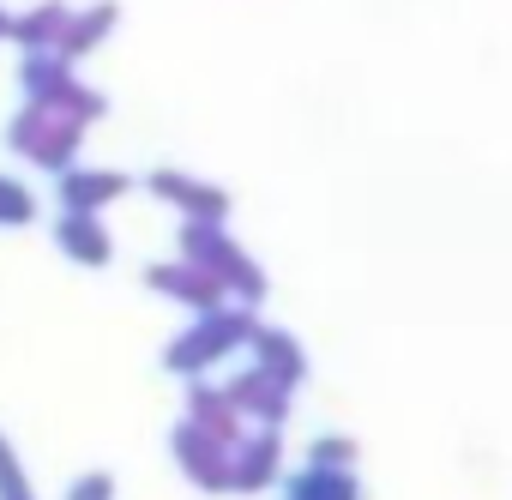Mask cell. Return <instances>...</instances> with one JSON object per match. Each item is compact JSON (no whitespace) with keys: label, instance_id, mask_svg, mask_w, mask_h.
I'll return each mask as SVG.
<instances>
[{"label":"cell","instance_id":"8992f818","mask_svg":"<svg viewBox=\"0 0 512 500\" xmlns=\"http://www.w3.org/2000/svg\"><path fill=\"white\" fill-rule=\"evenodd\" d=\"M169 452H175V464H181V476H187L193 488H205V494H229V446H217L211 434H199L187 416L175 422Z\"/></svg>","mask_w":512,"mask_h":500},{"label":"cell","instance_id":"5bb4252c","mask_svg":"<svg viewBox=\"0 0 512 500\" xmlns=\"http://www.w3.org/2000/svg\"><path fill=\"white\" fill-rule=\"evenodd\" d=\"M67 25H73V7H61V0H37L31 13L13 19V43L25 55H55L61 37H67Z\"/></svg>","mask_w":512,"mask_h":500},{"label":"cell","instance_id":"e0dca14e","mask_svg":"<svg viewBox=\"0 0 512 500\" xmlns=\"http://www.w3.org/2000/svg\"><path fill=\"white\" fill-rule=\"evenodd\" d=\"M37 223V193L19 175H0V229H25Z\"/></svg>","mask_w":512,"mask_h":500},{"label":"cell","instance_id":"6da1fadb","mask_svg":"<svg viewBox=\"0 0 512 500\" xmlns=\"http://www.w3.org/2000/svg\"><path fill=\"white\" fill-rule=\"evenodd\" d=\"M253 332H260L253 308H217V314H193V326L169 338V350H163V368H169V374H181V380H199L205 368H217V362H229L235 350H247V344H253Z\"/></svg>","mask_w":512,"mask_h":500},{"label":"cell","instance_id":"ba28073f","mask_svg":"<svg viewBox=\"0 0 512 500\" xmlns=\"http://www.w3.org/2000/svg\"><path fill=\"white\" fill-rule=\"evenodd\" d=\"M223 398L235 404V416L247 422V428H284V416H290V398L296 392H284L278 380H266L260 368H247V374H235L229 386H223Z\"/></svg>","mask_w":512,"mask_h":500},{"label":"cell","instance_id":"30bf717a","mask_svg":"<svg viewBox=\"0 0 512 500\" xmlns=\"http://www.w3.org/2000/svg\"><path fill=\"white\" fill-rule=\"evenodd\" d=\"M127 193V175L121 169H67V175H55V199H61V211H91V217H103L115 199Z\"/></svg>","mask_w":512,"mask_h":500},{"label":"cell","instance_id":"9c48e42d","mask_svg":"<svg viewBox=\"0 0 512 500\" xmlns=\"http://www.w3.org/2000/svg\"><path fill=\"white\" fill-rule=\"evenodd\" d=\"M55 247H61L73 266H85V272H97V266H109V260H115L109 223H103V217H91V211H61V217H55Z\"/></svg>","mask_w":512,"mask_h":500},{"label":"cell","instance_id":"d6986e66","mask_svg":"<svg viewBox=\"0 0 512 500\" xmlns=\"http://www.w3.org/2000/svg\"><path fill=\"white\" fill-rule=\"evenodd\" d=\"M308 464H314V470H356V440H344V434H320V440L308 446Z\"/></svg>","mask_w":512,"mask_h":500},{"label":"cell","instance_id":"8fae6325","mask_svg":"<svg viewBox=\"0 0 512 500\" xmlns=\"http://www.w3.org/2000/svg\"><path fill=\"white\" fill-rule=\"evenodd\" d=\"M247 356H253V368H260L266 380H278L284 392H296L308 380V356H302V344L284 326H260V332H253V344H247Z\"/></svg>","mask_w":512,"mask_h":500},{"label":"cell","instance_id":"7c38bea8","mask_svg":"<svg viewBox=\"0 0 512 500\" xmlns=\"http://www.w3.org/2000/svg\"><path fill=\"white\" fill-rule=\"evenodd\" d=\"M19 91H25V103H37V109H67V97L79 91V73H73L61 55H25Z\"/></svg>","mask_w":512,"mask_h":500},{"label":"cell","instance_id":"9a60e30c","mask_svg":"<svg viewBox=\"0 0 512 500\" xmlns=\"http://www.w3.org/2000/svg\"><path fill=\"white\" fill-rule=\"evenodd\" d=\"M115 19H121V7L115 0H97V7H85V13H73V25H67V37H61V61L67 67H79L85 55H97L103 43H109V31H115Z\"/></svg>","mask_w":512,"mask_h":500},{"label":"cell","instance_id":"277c9868","mask_svg":"<svg viewBox=\"0 0 512 500\" xmlns=\"http://www.w3.org/2000/svg\"><path fill=\"white\" fill-rule=\"evenodd\" d=\"M145 187H151V199L175 205L181 223H223L229 217V193L211 187V181H199V175H187V169H151Z\"/></svg>","mask_w":512,"mask_h":500},{"label":"cell","instance_id":"2e32d148","mask_svg":"<svg viewBox=\"0 0 512 500\" xmlns=\"http://www.w3.org/2000/svg\"><path fill=\"white\" fill-rule=\"evenodd\" d=\"M284 500H368L356 470H314L302 464L296 476H284Z\"/></svg>","mask_w":512,"mask_h":500},{"label":"cell","instance_id":"7a4b0ae2","mask_svg":"<svg viewBox=\"0 0 512 500\" xmlns=\"http://www.w3.org/2000/svg\"><path fill=\"white\" fill-rule=\"evenodd\" d=\"M181 260L199 266L205 278H217L223 296H235V308H260L266 302V272L241 254L223 223H181Z\"/></svg>","mask_w":512,"mask_h":500},{"label":"cell","instance_id":"ffe728a7","mask_svg":"<svg viewBox=\"0 0 512 500\" xmlns=\"http://www.w3.org/2000/svg\"><path fill=\"white\" fill-rule=\"evenodd\" d=\"M67 500H115V476H109V470H85V476L67 488Z\"/></svg>","mask_w":512,"mask_h":500},{"label":"cell","instance_id":"3957f363","mask_svg":"<svg viewBox=\"0 0 512 500\" xmlns=\"http://www.w3.org/2000/svg\"><path fill=\"white\" fill-rule=\"evenodd\" d=\"M85 127L79 121H67L61 109H37V103H25L19 115H13V127H7V145L31 163V169H49V175H67L73 163H79V139Z\"/></svg>","mask_w":512,"mask_h":500},{"label":"cell","instance_id":"ac0fdd59","mask_svg":"<svg viewBox=\"0 0 512 500\" xmlns=\"http://www.w3.org/2000/svg\"><path fill=\"white\" fill-rule=\"evenodd\" d=\"M0 500H37V488H31V476H25V464H19L7 434H0Z\"/></svg>","mask_w":512,"mask_h":500},{"label":"cell","instance_id":"5b68a950","mask_svg":"<svg viewBox=\"0 0 512 500\" xmlns=\"http://www.w3.org/2000/svg\"><path fill=\"white\" fill-rule=\"evenodd\" d=\"M284 476V434L278 428H247L241 446H229V494H260Z\"/></svg>","mask_w":512,"mask_h":500},{"label":"cell","instance_id":"44dd1931","mask_svg":"<svg viewBox=\"0 0 512 500\" xmlns=\"http://www.w3.org/2000/svg\"><path fill=\"white\" fill-rule=\"evenodd\" d=\"M7 37H13V13H7V7H0V43H7Z\"/></svg>","mask_w":512,"mask_h":500},{"label":"cell","instance_id":"4fadbf2b","mask_svg":"<svg viewBox=\"0 0 512 500\" xmlns=\"http://www.w3.org/2000/svg\"><path fill=\"white\" fill-rule=\"evenodd\" d=\"M187 422L199 428V434H211L217 446H241L247 440V422L235 416V404L223 398V386H187Z\"/></svg>","mask_w":512,"mask_h":500},{"label":"cell","instance_id":"52a82bcc","mask_svg":"<svg viewBox=\"0 0 512 500\" xmlns=\"http://www.w3.org/2000/svg\"><path fill=\"white\" fill-rule=\"evenodd\" d=\"M145 284H151V290H157L163 302L187 308V314H217V308H229L223 284H217V278H205V272H199V266H187V260L151 266V272H145Z\"/></svg>","mask_w":512,"mask_h":500}]
</instances>
